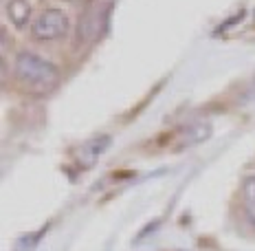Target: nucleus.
Here are the masks:
<instances>
[{
  "label": "nucleus",
  "instance_id": "7",
  "mask_svg": "<svg viewBox=\"0 0 255 251\" xmlns=\"http://www.w3.org/2000/svg\"><path fill=\"white\" fill-rule=\"evenodd\" d=\"M242 203L247 210L249 218L255 225V176H244L242 181Z\"/></svg>",
  "mask_w": 255,
  "mask_h": 251
},
{
  "label": "nucleus",
  "instance_id": "5",
  "mask_svg": "<svg viewBox=\"0 0 255 251\" xmlns=\"http://www.w3.org/2000/svg\"><path fill=\"white\" fill-rule=\"evenodd\" d=\"M211 137V124L209 121H194V124H189L187 128H183V130L178 132V143L176 148H191V146H198V143L207 141V139Z\"/></svg>",
  "mask_w": 255,
  "mask_h": 251
},
{
  "label": "nucleus",
  "instance_id": "3",
  "mask_svg": "<svg viewBox=\"0 0 255 251\" xmlns=\"http://www.w3.org/2000/svg\"><path fill=\"white\" fill-rule=\"evenodd\" d=\"M68 29H71V22L62 9H44L31 24V38L38 42H55L62 40Z\"/></svg>",
  "mask_w": 255,
  "mask_h": 251
},
{
  "label": "nucleus",
  "instance_id": "2",
  "mask_svg": "<svg viewBox=\"0 0 255 251\" xmlns=\"http://www.w3.org/2000/svg\"><path fill=\"white\" fill-rule=\"evenodd\" d=\"M108 15H110V4L106 2H95L90 4L86 11L82 13L75 29V44L86 46L97 42L104 35L106 26H108Z\"/></svg>",
  "mask_w": 255,
  "mask_h": 251
},
{
  "label": "nucleus",
  "instance_id": "6",
  "mask_svg": "<svg viewBox=\"0 0 255 251\" xmlns=\"http://www.w3.org/2000/svg\"><path fill=\"white\" fill-rule=\"evenodd\" d=\"M4 13H7L9 22L15 29H24L31 18V4L29 0H7L4 2Z\"/></svg>",
  "mask_w": 255,
  "mask_h": 251
},
{
  "label": "nucleus",
  "instance_id": "1",
  "mask_svg": "<svg viewBox=\"0 0 255 251\" xmlns=\"http://www.w3.org/2000/svg\"><path fill=\"white\" fill-rule=\"evenodd\" d=\"M13 75L20 88L31 95H49L60 84V68L33 51H20L15 55Z\"/></svg>",
  "mask_w": 255,
  "mask_h": 251
},
{
  "label": "nucleus",
  "instance_id": "4",
  "mask_svg": "<svg viewBox=\"0 0 255 251\" xmlns=\"http://www.w3.org/2000/svg\"><path fill=\"white\" fill-rule=\"evenodd\" d=\"M110 146H113V137L110 135H95V137L86 139V141L75 150L77 168H82V170L93 168V165L99 161V157H102Z\"/></svg>",
  "mask_w": 255,
  "mask_h": 251
}]
</instances>
